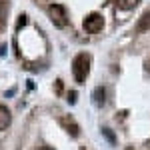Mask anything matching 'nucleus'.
Instances as JSON below:
<instances>
[{
	"label": "nucleus",
	"instance_id": "f257e3e1",
	"mask_svg": "<svg viewBox=\"0 0 150 150\" xmlns=\"http://www.w3.org/2000/svg\"><path fill=\"white\" fill-rule=\"evenodd\" d=\"M72 74H74L76 82H80V84L88 78V74H90V56L86 52H80V54L74 56V60H72Z\"/></svg>",
	"mask_w": 150,
	"mask_h": 150
},
{
	"label": "nucleus",
	"instance_id": "f03ea898",
	"mask_svg": "<svg viewBox=\"0 0 150 150\" xmlns=\"http://www.w3.org/2000/svg\"><path fill=\"white\" fill-rule=\"evenodd\" d=\"M48 14H50V20L54 26L58 28H64L66 26V10H64V6H60V4H50V8H48Z\"/></svg>",
	"mask_w": 150,
	"mask_h": 150
},
{
	"label": "nucleus",
	"instance_id": "7ed1b4c3",
	"mask_svg": "<svg viewBox=\"0 0 150 150\" xmlns=\"http://www.w3.org/2000/svg\"><path fill=\"white\" fill-rule=\"evenodd\" d=\"M104 26V20H102V14H98V12H92V14H88L86 18H84V30L86 32H98V30H102Z\"/></svg>",
	"mask_w": 150,
	"mask_h": 150
},
{
	"label": "nucleus",
	"instance_id": "20e7f679",
	"mask_svg": "<svg viewBox=\"0 0 150 150\" xmlns=\"http://www.w3.org/2000/svg\"><path fill=\"white\" fill-rule=\"evenodd\" d=\"M60 124L66 128L72 136H78V134H80V128H78V124H76V122H74V118H70V116H62V118H60Z\"/></svg>",
	"mask_w": 150,
	"mask_h": 150
},
{
	"label": "nucleus",
	"instance_id": "39448f33",
	"mask_svg": "<svg viewBox=\"0 0 150 150\" xmlns=\"http://www.w3.org/2000/svg\"><path fill=\"white\" fill-rule=\"evenodd\" d=\"M148 28H150V10H146L140 16L138 24H136V32H146Z\"/></svg>",
	"mask_w": 150,
	"mask_h": 150
},
{
	"label": "nucleus",
	"instance_id": "423d86ee",
	"mask_svg": "<svg viewBox=\"0 0 150 150\" xmlns=\"http://www.w3.org/2000/svg\"><path fill=\"white\" fill-rule=\"evenodd\" d=\"M92 100L96 106H102L104 102H106V88H102V86H98V88H94L92 92Z\"/></svg>",
	"mask_w": 150,
	"mask_h": 150
},
{
	"label": "nucleus",
	"instance_id": "0eeeda50",
	"mask_svg": "<svg viewBox=\"0 0 150 150\" xmlns=\"http://www.w3.org/2000/svg\"><path fill=\"white\" fill-rule=\"evenodd\" d=\"M10 126V112L6 106H0V130H6Z\"/></svg>",
	"mask_w": 150,
	"mask_h": 150
},
{
	"label": "nucleus",
	"instance_id": "6e6552de",
	"mask_svg": "<svg viewBox=\"0 0 150 150\" xmlns=\"http://www.w3.org/2000/svg\"><path fill=\"white\" fill-rule=\"evenodd\" d=\"M138 2H140V0H116L118 8H122V10H130V8H134Z\"/></svg>",
	"mask_w": 150,
	"mask_h": 150
},
{
	"label": "nucleus",
	"instance_id": "1a4fd4ad",
	"mask_svg": "<svg viewBox=\"0 0 150 150\" xmlns=\"http://www.w3.org/2000/svg\"><path fill=\"white\" fill-rule=\"evenodd\" d=\"M102 132H104V136H106V138L110 140V142H114V136H112V132H110L108 128H102Z\"/></svg>",
	"mask_w": 150,
	"mask_h": 150
},
{
	"label": "nucleus",
	"instance_id": "9d476101",
	"mask_svg": "<svg viewBox=\"0 0 150 150\" xmlns=\"http://www.w3.org/2000/svg\"><path fill=\"white\" fill-rule=\"evenodd\" d=\"M68 102H70V104L76 102V92H70V94H68Z\"/></svg>",
	"mask_w": 150,
	"mask_h": 150
},
{
	"label": "nucleus",
	"instance_id": "9b49d317",
	"mask_svg": "<svg viewBox=\"0 0 150 150\" xmlns=\"http://www.w3.org/2000/svg\"><path fill=\"white\" fill-rule=\"evenodd\" d=\"M24 24H26V16H20V20H18V28H20V26H24Z\"/></svg>",
	"mask_w": 150,
	"mask_h": 150
},
{
	"label": "nucleus",
	"instance_id": "f8f14e48",
	"mask_svg": "<svg viewBox=\"0 0 150 150\" xmlns=\"http://www.w3.org/2000/svg\"><path fill=\"white\" fill-rule=\"evenodd\" d=\"M38 150H52V148H46V146H44V148H38Z\"/></svg>",
	"mask_w": 150,
	"mask_h": 150
}]
</instances>
